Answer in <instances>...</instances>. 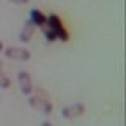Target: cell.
<instances>
[{"mask_svg": "<svg viewBox=\"0 0 126 126\" xmlns=\"http://www.w3.org/2000/svg\"><path fill=\"white\" fill-rule=\"evenodd\" d=\"M46 25L54 32L55 38H57L58 41H63V43L69 41V33H68V30L65 29V25H63V22H62V19L58 17L57 14H50L49 17H47Z\"/></svg>", "mask_w": 126, "mask_h": 126, "instance_id": "obj_1", "label": "cell"}, {"mask_svg": "<svg viewBox=\"0 0 126 126\" xmlns=\"http://www.w3.org/2000/svg\"><path fill=\"white\" fill-rule=\"evenodd\" d=\"M29 104H30V107H33L36 110H41L44 115H50L52 110H54V106H52V102L47 99L46 93H43V96H39V94L30 96L29 98Z\"/></svg>", "mask_w": 126, "mask_h": 126, "instance_id": "obj_2", "label": "cell"}, {"mask_svg": "<svg viewBox=\"0 0 126 126\" xmlns=\"http://www.w3.org/2000/svg\"><path fill=\"white\" fill-rule=\"evenodd\" d=\"M84 113H85V106L82 102H74V104H69V106L62 109V117L66 118V120H73V118L82 117Z\"/></svg>", "mask_w": 126, "mask_h": 126, "instance_id": "obj_3", "label": "cell"}, {"mask_svg": "<svg viewBox=\"0 0 126 126\" xmlns=\"http://www.w3.org/2000/svg\"><path fill=\"white\" fill-rule=\"evenodd\" d=\"M17 80H19V87H21V92L27 96H30L33 93V82H32V77L27 71H19L17 74Z\"/></svg>", "mask_w": 126, "mask_h": 126, "instance_id": "obj_4", "label": "cell"}, {"mask_svg": "<svg viewBox=\"0 0 126 126\" xmlns=\"http://www.w3.org/2000/svg\"><path fill=\"white\" fill-rule=\"evenodd\" d=\"M3 52L8 58H13V60L25 62L30 58V50L24 49V47H6V49H3Z\"/></svg>", "mask_w": 126, "mask_h": 126, "instance_id": "obj_5", "label": "cell"}, {"mask_svg": "<svg viewBox=\"0 0 126 126\" xmlns=\"http://www.w3.org/2000/svg\"><path fill=\"white\" fill-rule=\"evenodd\" d=\"M35 29H36V27H35L30 21H27L25 24H24L21 33H19V39H21V43L32 41V38H33V35H35Z\"/></svg>", "mask_w": 126, "mask_h": 126, "instance_id": "obj_6", "label": "cell"}, {"mask_svg": "<svg viewBox=\"0 0 126 126\" xmlns=\"http://www.w3.org/2000/svg\"><path fill=\"white\" fill-rule=\"evenodd\" d=\"M30 22L33 24L35 27H43V25H46L47 17L43 14L41 10H38V8H33V10H30Z\"/></svg>", "mask_w": 126, "mask_h": 126, "instance_id": "obj_7", "label": "cell"}, {"mask_svg": "<svg viewBox=\"0 0 126 126\" xmlns=\"http://www.w3.org/2000/svg\"><path fill=\"white\" fill-rule=\"evenodd\" d=\"M10 87H11V80L6 76L5 69H3V65L0 62V88H10Z\"/></svg>", "mask_w": 126, "mask_h": 126, "instance_id": "obj_8", "label": "cell"}, {"mask_svg": "<svg viewBox=\"0 0 126 126\" xmlns=\"http://www.w3.org/2000/svg\"><path fill=\"white\" fill-rule=\"evenodd\" d=\"M41 30H43V35L46 36L47 41H50V43H54V41H57V38H55V35H54V32L49 29L47 25H43L41 27Z\"/></svg>", "mask_w": 126, "mask_h": 126, "instance_id": "obj_9", "label": "cell"}, {"mask_svg": "<svg viewBox=\"0 0 126 126\" xmlns=\"http://www.w3.org/2000/svg\"><path fill=\"white\" fill-rule=\"evenodd\" d=\"M11 3H16V5H25V3H29L30 0H10Z\"/></svg>", "mask_w": 126, "mask_h": 126, "instance_id": "obj_10", "label": "cell"}, {"mask_svg": "<svg viewBox=\"0 0 126 126\" xmlns=\"http://www.w3.org/2000/svg\"><path fill=\"white\" fill-rule=\"evenodd\" d=\"M41 126H52V123H49V121H43Z\"/></svg>", "mask_w": 126, "mask_h": 126, "instance_id": "obj_11", "label": "cell"}, {"mask_svg": "<svg viewBox=\"0 0 126 126\" xmlns=\"http://www.w3.org/2000/svg\"><path fill=\"white\" fill-rule=\"evenodd\" d=\"M3 49H5V46H3V43H2V41H0V54H2V52H3Z\"/></svg>", "mask_w": 126, "mask_h": 126, "instance_id": "obj_12", "label": "cell"}]
</instances>
